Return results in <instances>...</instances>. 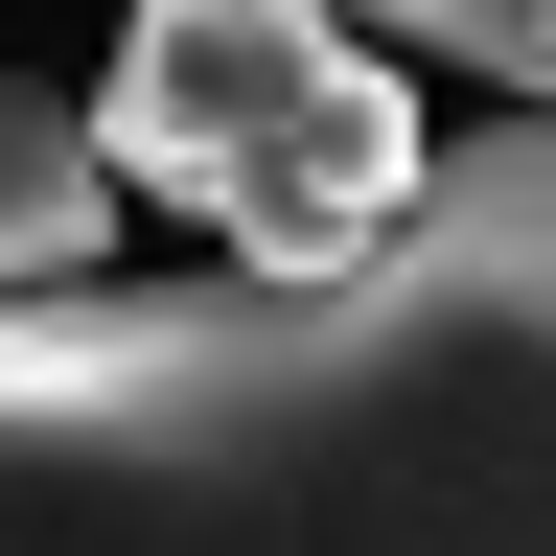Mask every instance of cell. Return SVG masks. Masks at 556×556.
I'll return each instance as SVG.
<instances>
[{
  "label": "cell",
  "mask_w": 556,
  "mask_h": 556,
  "mask_svg": "<svg viewBox=\"0 0 556 556\" xmlns=\"http://www.w3.org/2000/svg\"><path fill=\"white\" fill-rule=\"evenodd\" d=\"M0 556H556V139L371 278L0 302Z\"/></svg>",
  "instance_id": "1"
},
{
  "label": "cell",
  "mask_w": 556,
  "mask_h": 556,
  "mask_svg": "<svg viewBox=\"0 0 556 556\" xmlns=\"http://www.w3.org/2000/svg\"><path fill=\"white\" fill-rule=\"evenodd\" d=\"M116 186H163L232 232V278H371L417 208H441V139H417L371 24H302V0H163L116 24Z\"/></svg>",
  "instance_id": "2"
},
{
  "label": "cell",
  "mask_w": 556,
  "mask_h": 556,
  "mask_svg": "<svg viewBox=\"0 0 556 556\" xmlns=\"http://www.w3.org/2000/svg\"><path fill=\"white\" fill-rule=\"evenodd\" d=\"M116 139H93V93H24L0 70V302H47V278H93L116 255Z\"/></svg>",
  "instance_id": "3"
},
{
  "label": "cell",
  "mask_w": 556,
  "mask_h": 556,
  "mask_svg": "<svg viewBox=\"0 0 556 556\" xmlns=\"http://www.w3.org/2000/svg\"><path fill=\"white\" fill-rule=\"evenodd\" d=\"M394 47H441V70H486L533 139H556V0H394Z\"/></svg>",
  "instance_id": "4"
}]
</instances>
